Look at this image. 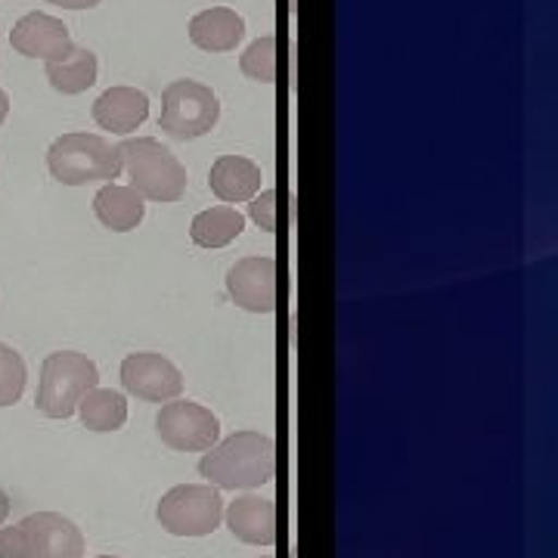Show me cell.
<instances>
[{
  "label": "cell",
  "instance_id": "24",
  "mask_svg": "<svg viewBox=\"0 0 558 558\" xmlns=\"http://www.w3.org/2000/svg\"><path fill=\"white\" fill-rule=\"evenodd\" d=\"M53 7H65V10H94L100 0H47Z\"/></svg>",
  "mask_w": 558,
  "mask_h": 558
},
{
  "label": "cell",
  "instance_id": "27",
  "mask_svg": "<svg viewBox=\"0 0 558 558\" xmlns=\"http://www.w3.org/2000/svg\"><path fill=\"white\" fill-rule=\"evenodd\" d=\"M94 558H119V556H94Z\"/></svg>",
  "mask_w": 558,
  "mask_h": 558
},
{
  "label": "cell",
  "instance_id": "5",
  "mask_svg": "<svg viewBox=\"0 0 558 558\" xmlns=\"http://www.w3.org/2000/svg\"><path fill=\"white\" fill-rule=\"evenodd\" d=\"M220 119V100L199 81H171L161 94L159 128L174 140H199L215 131Z\"/></svg>",
  "mask_w": 558,
  "mask_h": 558
},
{
  "label": "cell",
  "instance_id": "19",
  "mask_svg": "<svg viewBox=\"0 0 558 558\" xmlns=\"http://www.w3.org/2000/svg\"><path fill=\"white\" fill-rule=\"evenodd\" d=\"M78 416L90 432H119L128 422V400L112 388H94L81 398Z\"/></svg>",
  "mask_w": 558,
  "mask_h": 558
},
{
  "label": "cell",
  "instance_id": "11",
  "mask_svg": "<svg viewBox=\"0 0 558 558\" xmlns=\"http://www.w3.org/2000/svg\"><path fill=\"white\" fill-rule=\"evenodd\" d=\"M28 534L32 558H81L84 556V537L78 524L60 512H35L20 521Z\"/></svg>",
  "mask_w": 558,
  "mask_h": 558
},
{
  "label": "cell",
  "instance_id": "17",
  "mask_svg": "<svg viewBox=\"0 0 558 558\" xmlns=\"http://www.w3.org/2000/svg\"><path fill=\"white\" fill-rule=\"evenodd\" d=\"M97 53L87 47H75L69 57L57 62H47V81L53 90H60L65 97H78L84 90H90L97 84Z\"/></svg>",
  "mask_w": 558,
  "mask_h": 558
},
{
  "label": "cell",
  "instance_id": "28",
  "mask_svg": "<svg viewBox=\"0 0 558 558\" xmlns=\"http://www.w3.org/2000/svg\"><path fill=\"white\" fill-rule=\"evenodd\" d=\"M260 558H277V556H260Z\"/></svg>",
  "mask_w": 558,
  "mask_h": 558
},
{
  "label": "cell",
  "instance_id": "10",
  "mask_svg": "<svg viewBox=\"0 0 558 558\" xmlns=\"http://www.w3.org/2000/svg\"><path fill=\"white\" fill-rule=\"evenodd\" d=\"M10 44L22 57L44 62H57L75 50V40L69 35L65 22L50 16V13H28V16H22L13 25V32H10Z\"/></svg>",
  "mask_w": 558,
  "mask_h": 558
},
{
  "label": "cell",
  "instance_id": "1",
  "mask_svg": "<svg viewBox=\"0 0 558 558\" xmlns=\"http://www.w3.org/2000/svg\"><path fill=\"white\" fill-rule=\"evenodd\" d=\"M277 447L260 432H236L199 459V475L218 490H255L274 481Z\"/></svg>",
  "mask_w": 558,
  "mask_h": 558
},
{
  "label": "cell",
  "instance_id": "26",
  "mask_svg": "<svg viewBox=\"0 0 558 558\" xmlns=\"http://www.w3.org/2000/svg\"><path fill=\"white\" fill-rule=\"evenodd\" d=\"M7 112H10V97H7V94L0 90V124L7 121Z\"/></svg>",
  "mask_w": 558,
  "mask_h": 558
},
{
  "label": "cell",
  "instance_id": "25",
  "mask_svg": "<svg viewBox=\"0 0 558 558\" xmlns=\"http://www.w3.org/2000/svg\"><path fill=\"white\" fill-rule=\"evenodd\" d=\"M7 515H10V497H7V494L0 490V524L7 521Z\"/></svg>",
  "mask_w": 558,
  "mask_h": 558
},
{
  "label": "cell",
  "instance_id": "18",
  "mask_svg": "<svg viewBox=\"0 0 558 558\" xmlns=\"http://www.w3.org/2000/svg\"><path fill=\"white\" fill-rule=\"evenodd\" d=\"M242 230H245V218L240 211L233 205H218V208H208V211L193 218L190 240L199 248H223L233 240H240Z\"/></svg>",
  "mask_w": 558,
  "mask_h": 558
},
{
  "label": "cell",
  "instance_id": "15",
  "mask_svg": "<svg viewBox=\"0 0 558 558\" xmlns=\"http://www.w3.org/2000/svg\"><path fill=\"white\" fill-rule=\"evenodd\" d=\"M260 168L245 156H220L211 165L208 186L220 202L236 205V202H252L260 193Z\"/></svg>",
  "mask_w": 558,
  "mask_h": 558
},
{
  "label": "cell",
  "instance_id": "16",
  "mask_svg": "<svg viewBox=\"0 0 558 558\" xmlns=\"http://www.w3.org/2000/svg\"><path fill=\"white\" fill-rule=\"evenodd\" d=\"M143 196L131 186H121V183H106L100 193L94 196V211L106 230L112 233H131L137 230L143 218H146V205Z\"/></svg>",
  "mask_w": 558,
  "mask_h": 558
},
{
  "label": "cell",
  "instance_id": "2",
  "mask_svg": "<svg viewBox=\"0 0 558 558\" xmlns=\"http://www.w3.org/2000/svg\"><path fill=\"white\" fill-rule=\"evenodd\" d=\"M128 186L149 202H180L186 193V168L156 137H128L119 146Z\"/></svg>",
  "mask_w": 558,
  "mask_h": 558
},
{
  "label": "cell",
  "instance_id": "23",
  "mask_svg": "<svg viewBox=\"0 0 558 558\" xmlns=\"http://www.w3.org/2000/svg\"><path fill=\"white\" fill-rule=\"evenodd\" d=\"M0 558H32L25 527H0Z\"/></svg>",
  "mask_w": 558,
  "mask_h": 558
},
{
  "label": "cell",
  "instance_id": "21",
  "mask_svg": "<svg viewBox=\"0 0 558 558\" xmlns=\"http://www.w3.org/2000/svg\"><path fill=\"white\" fill-rule=\"evenodd\" d=\"M25 360L20 351H13L10 344H0V407H13L25 391Z\"/></svg>",
  "mask_w": 558,
  "mask_h": 558
},
{
  "label": "cell",
  "instance_id": "7",
  "mask_svg": "<svg viewBox=\"0 0 558 558\" xmlns=\"http://www.w3.org/2000/svg\"><path fill=\"white\" fill-rule=\"evenodd\" d=\"M159 438L180 453H202L211 450L220 438L218 416L196 400H171L156 416Z\"/></svg>",
  "mask_w": 558,
  "mask_h": 558
},
{
  "label": "cell",
  "instance_id": "6",
  "mask_svg": "<svg viewBox=\"0 0 558 558\" xmlns=\"http://www.w3.org/2000/svg\"><path fill=\"white\" fill-rule=\"evenodd\" d=\"M156 515L174 537H208L220 527L223 499L211 484H178L161 497Z\"/></svg>",
  "mask_w": 558,
  "mask_h": 558
},
{
  "label": "cell",
  "instance_id": "3",
  "mask_svg": "<svg viewBox=\"0 0 558 558\" xmlns=\"http://www.w3.org/2000/svg\"><path fill=\"white\" fill-rule=\"evenodd\" d=\"M50 178L62 186H84L94 180H119L124 171L119 146L100 134H62L47 149Z\"/></svg>",
  "mask_w": 558,
  "mask_h": 558
},
{
  "label": "cell",
  "instance_id": "22",
  "mask_svg": "<svg viewBox=\"0 0 558 558\" xmlns=\"http://www.w3.org/2000/svg\"><path fill=\"white\" fill-rule=\"evenodd\" d=\"M248 215H252V220L258 223L264 233H274L277 230V193L274 190L258 193L252 199V205H248Z\"/></svg>",
  "mask_w": 558,
  "mask_h": 558
},
{
  "label": "cell",
  "instance_id": "13",
  "mask_svg": "<svg viewBox=\"0 0 558 558\" xmlns=\"http://www.w3.org/2000/svg\"><path fill=\"white\" fill-rule=\"evenodd\" d=\"M146 119H149V97L137 87H109L94 102V121L102 131H112L121 137L134 134Z\"/></svg>",
  "mask_w": 558,
  "mask_h": 558
},
{
  "label": "cell",
  "instance_id": "14",
  "mask_svg": "<svg viewBox=\"0 0 558 558\" xmlns=\"http://www.w3.org/2000/svg\"><path fill=\"white\" fill-rule=\"evenodd\" d=\"M245 38V20L230 7H211L190 20V40L205 53H230Z\"/></svg>",
  "mask_w": 558,
  "mask_h": 558
},
{
  "label": "cell",
  "instance_id": "8",
  "mask_svg": "<svg viewBox=\"0 0 558 558\" xmlns=\"http://www.w3.org/2000/svg\"><path fill=\"white\" fill-rule=\"evenodd\" d=\"M227 292L233 304L248 314H274L277 311V258L255 255L242 258L227 274Z\"/></svg>",
  "mask_w": 558,
  "mask_h": 558
},
{
  "label": "cell",
  "instance_id": "4",
  "mask_svg": "<svg viewBox=\"0 0 558 558\" xmlns=\"http://www.w3.org/2000/svg\"><path fill=\"white\" fill-rule=\"evenodd\" d=\"M94 388H100L97 363L78 351H57L40 366L35 407L47 418H69L78 413L81 398Z\"/></svg>",
  "mask_w": 558,
  "mask_h": 558
},
{
  "label": "cell",
  "instance_id": "9",
  "mask_svg": "<svg viewBox=\"0 0 558 558\" xmlns=\"http://www.w3.org/2000/svg\"><path fill=\"white\" fill-rule=\"evenodd\" d=\"M121 385H124V391L149 400V403H165V400L180 398L183 376L168 357L153 354V351H140V354H128L121 363Z\"/></svg>",
  "mask_w": 558,
  "mask_h": 558
},
{
  "label": "cell",
  "instance_id": "20",
  "mask_svg": "<svg viewBox=\"0 0 558 558\" xmlns=\"http://www.w3.org/2000/svg\"><path fill=\"white\" fill-rule=\"evenodd\" d=\"M240 69L245 78L274 84L277 81V35L252 40L248 50L240 57Z\"/></svg>",
  "mask_w": 558,
  "mask_h": 558
},
{
  "label": "cell",
  "instance_id": "12",
  "mask_svg": "<svg viewBox=\"0 0 558 558\" xmlns=\"http://www.w3.org/2000/svg\"><path fill=\"white\" fill-rule=\"evenodd\" d=\"M230 534L248 546L277 543V502L270 497H240L227 509Z\"/></svg>",
  "mask_w": 558,
  "mask_h": 558
}]
</instances>
